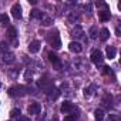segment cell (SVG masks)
<instances>
[{
	"label": "cell",
	"instance_id": "4fadbf2b",
	"mask_svg": "<svg viewBox=\"0 0 121 121\" xmlns=\"http://www.w3.org/2000/svg\"><path fill=\"white\" fill-rule=\"evenodd\" d=\"M43 16H44V14H43L40 10H37V9H33V10L30 12V17H31V19H40V20H41Z\"/></svg>",
	"mask_w": 121,
	"mask_h": 121
},
{
	"label": "cell",
	"instance_id": "e0dca14e",
	"mask_svg": "<svg viewBox=\"0 0 121 121\" xmlns=\"http://www.w3.org/2000/svg\"><path fill=\"white\" fill-rule=\"evenodd\" d=\"M7 34H9V37H10L12 40H14V39H16V36H17V31H16V27H13V26H10V27L7 29Z\"/></svg>",
	"mask_w": 121,
	"mask_h": 121
},
{
	"label": "cell",
	"instance_id": "8fae6325",
	"mask_svg": "<svg viewBox=\"0 0 121 121\" xmlns=\"http://www.w3.org/2000/svg\"><path fill=\"white\" fill-rule=\"evenodd\" d=\"M105 53H107V58L112 60V58L115 57V54H117V50H115V47L108 46V47H107V50H105Z\"/></svg>",
	"mask_w": 121,
	"mask_h": 121
},
{
	"label": "cell",
	"instance_id": "f1b7e54d",
	"mask_svg": "<svg viewBox=\"0 0 121 121\" xmlns=\"http://www.w3.org/2000/svg\"><path fill=\"white\" fill-rule=\"evenodd\" d=\"M0 87H2V84H0Z\"/></svg>",
	"mask_w": 121,
	"mask_h": 121
},
{
	"label": "cell",
	"instance_id": "52a82bcc",
	"mask_svg": "<svg viewBox=\"0 0 121 121\" xmlns=\"http://www.w3.org/2000/svg\"><path fill=\"white\" fill-rule=\"evenodd\" d=\"M73 110H74V105H73L70 101H64V103L61 104V107H60V111L64 112V114H67V112H70V111H73Z\"/></svg>",
	"mask_w": 121,
	"mask_h": 121
},
{
	"label": "cell",
	"instance_id": "83f0119b",
	"mask_svg": "<svg viewBox=\"0 0 121 121\" xmlns=\"http://www.w3.org/2000/svg\"><path fill=\"white\" fill-rule=\"evenodd\" d=\"M114 120H115V117H114V115H111V117H110V120H108V121H114Z\"/></svg>",
	"mask_w": 121,
	"mask_h": 121
},
{
	"label": "cell",
	"instance_id": "d4e9b609",
	"mask_svg": "<svg viewBox=\"0 0 121 121\" xmlns=\"http://www.w3.org/2000/svg\"><path fill=\"white\" fill-rule=\"evenodd\" d=\"M24 78L29 81V78H31V71H29V70H27V71H26V74H24Z\"/></svg>",
	"mask_w": 121,
	"mask_h": 121
},
{
	"label": "cell",
	"instance_id": "2e32d148",
	"mask_svg": "<svg viewBox=\"0 0 121 121\" xmlns=\"http://www.w3.org/2000/svg\"><path fill=\"white\" fill-rule=\"evenodd\" d=\"M94 117H95L97 121H103V118H104V111H103L101 108H97V110L94 111Z\"/></svg>",
	"mask_w": 121,
	"mask_h": 121
},
{
	"label": "cell",
	"instance_id": "ffe728a7",
	"mask_svg": "<svg viewBox=\"0 0 121 121\" xmlns=\"http://www.w3.org/2000/svg\"><path fill=\"white\" fill-rule=\"evenodd\" d=\"M103 74H104V76H111L112 80H114V73H112V70H111L110 67H107V66L103 67Z\"/></svg>",
	"mask_w": 121,
	"mask_h": 121
},
{
	"label": "cell",
	"instance_id": "5b68a950",
	"mask_svg": "<svg viewBox=\"0 0 121 121\" xmlns=\"http://www.w3.org/2000/svg\"><path fill=\"white\" fill-rule=\"evenodd\" d=\"M12 16L14 17V19H20L22 17V6L19 4V3H14L13 6H12Z\"/></svg>",
	"mask_w": 121,
	"mask_h": 121
},
{
	"label": "cell",
	"instance_id": "d6986e66",
	"mask_svg": "<svg viewBox=\"0 0 121 121\" xmlns=\"http://www.w3.org/2000/svg\"><path fill=\"white\" fill-rule=\"evenodd\" d=\"M7 50H9V44L6 41H0V53L4 54V53H7Z\"/></svg>",
	"mask_w": 121,
	"mask_h": 121
},
{
	"label": "cell",
	"instance_id": "603a6c76",
	"mask_svg": "<svg viewBox=\"0 0 121 121\" xmlns=\"http://www.w3.org/2000/svg\"><path fill=\"white\" fill-rule=\"evenodd\" d=\"M19 114H20V110H19V108H13V110L10 111V115H12V117H20Z\"/></svg>",
	"mask_w": 121,
	"mask_h": 121
},
{
	"label": "cell",
	"instance_id": "8992f818",
	"mask_svg": "<svg viewBox=\"0 0 121 121\" xmlns=\"http://www.w3.org/2000/svg\"><path fill=\"white\" fill-rule=\"evenodd\" d=\"M40 110H41V107H40V104H39V103H30V105L27 107L29 114H39V112H40Z\"/></svg>",
	"mask_w": 121,
	"mask_h": 121
},
{
	"label": "cell",
	"instance_id": "6da1fadb",
	"mask_svg": "<svg viewBox=\"0 0 121 121\" xmlns=\"http://www.w3.org/2000/svg\"><path fill=\"white\" fill-rule=\"evenodd\" d=\"M48 43L51 44V47L53 48H56V50H58L60 47H61V40H60V34H58V31H51L50 34H48Z\"/></svg>",
	"mask_w": 121,
	"mask_h": 121
},
{
	"label": "cell",
	"instance_id": "30bf717a",
	"mask_svg": "<svg viewBox=\"0 0 121 121\" xmlns=\"http://www.w3.org/2000/svg\"><path fill=\"white\" fill-rule=\"evenodd\" d=\"M39 50H40V41H37V40H33V41L29 44V51H30L31 54H36Z\"/></svg>",
	"mask_w": 121,
	"mask_h": 121
},
{
	"label": "cell",
	"instance_id": "7a4b0ae2",
	"mask_svg": "<svg viewBox=\"0 0 121 121\" xmlns=\"http://www.w3.org/2000/svg\"><path fill=\"white\" fill-rule=\"evenodd\" d=\"M26 90H27V88H26L24 86H16V87H10L7 93H9L10 97H17V95L22 97V95H24V94L27 93Z\"/></svg>",
	"mask_w": 121,
	"mask_h": 121
},
{
	"label": "cell",
	"instance_id": "9c48e42d",
	"mask_svg": "<svg viewBox=\"0 0 121 121\" xmlns=\"http://www.w3.org/2000/svg\"><path fill=\"white\" fill-rule=\"evenodd\" d=\"M69 48H70V51H73V53H81L83 46H81L78 41H71V43L69 44Z\"/></svg>",
	"mask_w": 121,
	"mask_h": 121
},
{
	"label": "cell",
	"instance_id": "5bb4252c",
	"mask_svg": "<svg viewBox=\"0 0 121 121\" xmlns=\"http://www.w3.org/2000/svg\"><path fill=\"white\" fill-rule=\"evenodd\" d=\"M108 37H110V31H108V29H105V27L101 29V30H100V40H101V41H105Z\"/></svg>",
	"mask_w": 121,
	"mask_h": 121
},
{
	"label": "cell",
	"instance_id": "4316f807",
	"mask_svg": "<svg viewBox=\"0 0 121 121\" xmlns=\"http://www.w3.org/2000/svg\"><path fill=\"white\" fill-rule=\"evenodd\" d=\"M115 33H117V36H120V27H117V29H115Z\"/></svg>",
	"mask_w": 121,
	"mask_h": 121
},
{
	"label": "cell",
	"instance_id": "9a60e30c",
	"mask_svg": "<svg viewBox=\"0 0 121 121\" xmlns=\"http://www.w3.org/2000/svg\"><path fill=\"white\" fill-rule=\"evenodd\" d=\"M3 61H4V63H7V64H12V63H14V54H12V53H9V54H4V57H3Z\"/></svg>",
	"mask_w": 121,
	"mask_h": 121
},
{
	"label": "cell",
	"instance_id": "cb8c5ba5",
	"mask_svg": "<svg viewBox=\"0 0 121 121\" xmlns=\"http://www.w3.org/2000/svg\"><path fill=\"white\" fill-rule=\"evenodd\" d=\"M84 95L86 97H90L91 95V88H84Z\"/></svg>",
	"mask_w": 121,
	"mask_h": 121
},
{
	"label": "cell",
	"instance_id": "277c9868",
	"mask_svg": "<svg viewBox=\"0 0 121 121\" xmlns=\"http://www.w3.org/2000/svg\"><path fill=\"white\" fill-rule=\"evenodd\" d=\"M48 60H50V63L56 67V70H60V66H61V63H60V58L57 54L54 53H48Z\"/></svg>",
	"mask_w": 121,
	"mask_h": 121
},
{
	"label": "cell",
	"instance_id": "ba28073f",
	"mask_svg": "<svg viewBox=\"0 0 121 121\" xmlns=\"http://www.w3.org/2000/svg\"><path fill=\"white\" fill-rule=\"evenodd\" d=\"M110 17H111V13H110L107 9H104V10H98V19H100L101 22H108Z\"/></svg>",
	"mask_w": 121,
	"mask_h": 121
},
{
	"label": "cell",
	"instance_id": "3957f363",
	"mask_svg": "<svg viewBox=\"0 0 121 121\" xmlns=\"http://www.w3.org/2000/svg\"><path fill=\"white\" fill-rule=\"evenodd\" d=\"M90 57H91V61H93L94 64H97V66L101 64L103 60H104V56H103V53H101L100 50H93Z\"/></svg>",
	"mask_w": 121,
	"mask_h": 121
},
{
	"label": "cell",
	"instance_id": "7402d4cb",
	"mask_svg": "<svg viewBox=\"0 0 121 121\" xmlns=\"http://www.w3.org/2000/svg\"><path fill=\"white\" fill-rule=\"evenodd\" d=\"M90 37H91V39H97V27H91V30H90Z\"/></svg>",
	"mask_w": 121,
	"mask_h": 121
},
{
	"label": "cell",
	"instance_id": "7c38bea8",
	"mask_svg": "<svg viewBox=\"0 0 121 121\" xmlns=\"http://www.w3.org/2000/svg\"><path fill=\"white\" fill-rule=\"evenodd\" d=\"M47 94H48V97H50V98H57V97L60 95V91H58L56 87H50V88H48V91H47Z\"/></svg>",
	"mask_w": 121,
	"mask_h": 121
},
{
	"label": "cell",
	"instance_id": "484cf974",
	"mask_svg": "<svg viewBox=\"0 0 121 121\" xmlns=\"http://www.w3.org/2000/svg\"><path fill=\"white\" fill-rule=\"evenodd\" d=\"M17 121H31V120H30L29 117H19Z\"/></svg>",
	"mask_w": 121,
	"mask_h": 121
},
{
	"label": "cell",
	"instance_id": "44dd1931",
	"mask_svg": "<svg viewBox=\"0 0 121 121\" xmlns=\"http://www.w3.org/2000/svg\"><path fill=\"white\" fill-rule=\"evenodd\" d=\"M41 20H43V26H50V24L53 23V22H51V19H50V17H47V16H43V19H41Z\"/></svg>",
	"mask_w": 121,
	"mask_h": 121
},
{
	"label": "cell",
	"instance_id": "ac0fdd59",
	"mask_svg": "<svg viewBox=\"0 0 121 121\" xmlns=\"http://www.w3.org/2000/svg\"><path fill=\"white\" fill-rule=\"evenodd\" d=\"M0 23H2L3 26H7V24L10 23L9 16H7V14H0Z\"/></svg>",
	"mask_w": 121,
	"mask_h": 121
}]
</instances>
